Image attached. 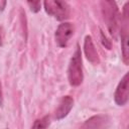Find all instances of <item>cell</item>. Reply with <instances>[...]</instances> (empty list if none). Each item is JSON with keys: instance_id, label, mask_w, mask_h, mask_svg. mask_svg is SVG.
I'll list each match as a JSON object with an SVG mask.
<instances>
[{"instance_id": "cell-1", "label": "cell", "mask_w": 129, "mask_h": 129, "mask_svg": "<svg viewBox=\"0 0 129 129\" xmlns=\"http://www.w3.org/2000/svg\"><path fill=\"white\" fill-rule=\"evenodd\" d=\"M101 5H102L104 19L107 23L108 29L111 35L116 36L121 22V17L118 7L114 1H102Z\"/></svg>"}, {"instance_id": "cell-2", "label": "cell", "mask_w": 129, "mask_h": 129, "mask_svg": "<svg viewBox=\"0 0 129 129\" xmlns=\"http://www.w3.org/2000/svg\"><path fill=\"white\" fill-rule=\"evenodd\" d=\"M68 79L69 83L73 87H78L83 83L84 75H83V63H82V52L79 45L73 54L68 69Z\"/></svg>"}, {"instance_id": "cell-3", "label": "cell", "mask_w": 129, "mask_h": 129, "mask_svg": "<svg viewBox=\"0 0 129 129\" xmlns=\"http://www.w3.org/2000/svg\"><path fill=\"white\" fill-rule=\"evenodd\" d=\"M45 12L57 20H64L70 16V6L64 1L46 0L43 2Z\"/></svg>"}, {"instance_id": "cell-4", "label": "cell", "mask_w": 129, "mask_h": 129, "mask_svg": "<svg viewBox=\"0 0 129 129\" xmlns=\"http://www.w3.org/2000/svg\"><path fill=\"white\" fill-rule=\"evenodd\" d=\"M75 27L73 23L71 22H63L58 25V27L55 30L54 38L57 46L59 47H66L68 45L69 40L74 35Z\"/></svg>"}, {"instance_id": "cell-5", "label": "cell", "mask_w": 129, "mask_h": 129, "mask_svg": "<svg viewBox=\"0 0 129 129\" xmlns=\"http://www.w3.org/2000/svg\"><path fill=\"white\" fill-rule=\"evenodd\" d=\"M110 117L105 114H98L86 120L80 129H108L110 125Z\"/></svg>"}, {"instance_id": "cell-6", "label": "cell", "mask_w": 129, "mask_h": 129, "mask_svg": "<svg viewBox=\"0 0 129 129\" xmlns=\"http://www.w3.org/2000/svg\"><path fill=\"white\" fill-rule=\"evenodd\" d=\"M128 73H126L119 82L114 94V100L118 106H124L128 102Z\"/></svg>"}, {"instance_id": "cell-7", "label": "cell", "mask_w": 129, "mask_h": 129, "mask_svg": "<svg viewBox=\"0 0 129 129\" xmlns=\"http://www.w3.org/2000/svg\"><path fill=\"white\" fill-rule=\"evenodd\" d=\"M74 107V99L71 96H64L60 99L57 108L55 109L54 116L56 120H61L68 116Z\"/></svg>"}, {"instance_id": "cell-8", "label": "cell", "mask_w": 129, "mask_h": 129, "mask_svg": "<svg viewBox=\"0 0 129 129\" xmlns=\"http://www.w3.org/2000/svg\"><path fill=\"white\" fill-rule=\"evenodd\" d=\"M84 52L85 55L87 57V59L94 66L99 64L100 62V57L99 54L97 52V49L93 43L92 37L90 35H87L85 37V41H84Z\"/></svg>"}, {"instance_id": "cell-9", "label": "cell", "mask_w": 129, "mask_h": 129, "mask_svg": "<svg viewBox=\"0 0 129 129\" xmlns=\"http://www.w3.org/2000/svg\"><path fill=\"white\" fill-rule=\"evenodd\" d=\"M50 124V118L48 115L43 116L40 119H37L34 121L31 129H47Z\"/></svg>"}, {"instance_id": "cell-10", "label": "cell", "mask_w": 129, "mask_h": 129, "mask_svg": "<svg viewBox=\"0 0 129 129\" xmlns=\"http://www.w3.org/2000/svg\"><path fill=\"white\" fill-rule=\"evenodd\" d=\"M27 4L30 7V10L34 13H36L40 10L41 2H39V1H27Z\"/></svg>"}, {"instance_id": "cell-11", "label": "cell", "mask_w": 129, "mask_h": 129, "mask_svg": "<svg viewBox=\"0 0 129 129\" xmlns=\"http://www.w3.org/2000/svg\"><path fill=\"white\" fill-rule=\"evenodd\" d=\"M101 41H102V43H103V45L106 47V48H108V49H111V41L110 40H108V38L106 37V35L104 34V32L101 30Z\"/></svg>"}, {"instance_id": "cell-12", "label": "cell", "mask_w": 129, "mask_h": 129, "mask_svg": "<svg viewBox=\"0 0 129 129\" xmlns=\"http://www.w3.org/2000/svg\"><path fill=\"white\" fill-rule=\"evenodd\" d=\"M0 105H3V92H2V85L0 82Z\"/></svg>"}]
</instances>
